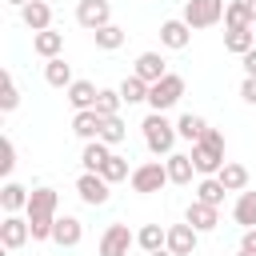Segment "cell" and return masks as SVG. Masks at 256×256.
I'll list each match as a JSON object with an SVG mask.
<instances>
[{"instance_id":"1","label":"cell","mask_w":256,"mask_h":256,"mask_svg":"<svg viewBox=\"0 0 256 256\" xmlns=\"http://www.w3.org/2000/svg\"><path fill=\"white\" fill-rule=\"evenodd\" d=\"M192 164H196L200 176H216V172L224 168V132L208 128V132L192 144Z\"/></svg>"},{"instance_id":"2","label":"cell","mask_w":256,"mask_h":256,"mask_svg":"<svg viewBox=\"0 0 256 256\" xmlns=\"http://www.w3.org/2000/svg\"><path fill=\"white\" fill-rule=\"evenodd\" d=\"M144 144H148V152L152 156H172V148H176V124L172 120H164V112H148L144 116Z\"/></svg>"},{"instance_id":"3","label":"cell","mask_w":256,"mask_h":256,"mask_svg":"<svg viewBox=\"0 0 256 256\" xmlns=\"http://www.w3.org/2000/svg\"><path fill=\"white\" fill-rule=\"evenodd\" d=\"M128 180H132V192H140V196H152V192H160L164 184H172L164 160H144V164H136Z\"/></svg>"},{"instance_id":"4","label":"cell","mask_w":256,"mask_h":256,"mask_svg":"<svg viewBox=\"0 0 256 256\" xmlns=\"http://www.w3.org/2000/svg\"><path fill=\"white\" fill-rule=\"evenodd\" d=\"M224 8H228V0H184V24L188 28H212V24H220L224 20Z\"/></svg>"},{"instance_id":"5","label":"cell","mask_w":256,"mask_h":256,"mask_svg":"<svg viewBox=\"0 0 256 256\" xmlns=\"http://www.w3.org/2000/svg\"><path fill=\"white\" fill-rule=\"evenodd\" d=\"M180 96H184V76H176V72H168L164 80H156L152 88H148V108L152 112H168L172 104H180Z\"/></svg>"},{"instance_id":"6","label":"cell","mask_w":256,"mask_h":256,"mask_svg":"<svg viewBox=\"0 0 256 256\" xmlns=\"http://www.w3.org/2000/svg\"><path fill=\"white\" fill-rule=\"evenodd\" d=\"M108 188H112V184H108L100 172H80V176H76V196H80L88 208H100V204H108V196H112Z\"/></svg>"},{"instance_id":"7","label":"cell","mask_w":256,"mask_h":256,"mask_svg":"<svg viewBox=\"0 0 256 256\" xmlns=\"http://www.w3.org/2000/svg\"><path fill=\"white\" fill-rule=\"evenodd\" d=\"M28 240H32V224H28V216L4 212V220H0V244H4L8 252H16V248H24Z\"/></svg>"},{"instance_id":"8","label":"cell","mask_w":256,"mask_h":256,"mask_svg":"<svg viewBox=\"0 0 256 256\" xmlns=\"http://www.w3.org/2000/svg\"><path fill=\"white\" fill-rule=\"evenodd\" d=\"M76 24L88 28V32L112 24V4L108 0H76Z\"/></svg>"},{"instance_id":"9","label":"cell","mask_w":256,"mask_h":256,"mask_svg":"<svg viewBox=\"0 0 256 256\" xmlns=\"http://www.w3.org/2000/svg\"><path fill=\"white\" fill-rule=\"evenodd\" d=\"M132 244H136V232H128V224H108L100 236V256H128Z\"/></svg>"},{"instance_id":"10","label":"cell","mask_w":256,"mask_h":256,"mask_svg":"<svg viewBox=\"0 0 256 256\" xmlns=\"http://www.w3.org/2000/svg\"><path fill=\"white\" fill-rule=\"evenodd\" d=\"M196 240H200V232H196L188 220L168 228V252H172V256H192V252H196Z\"/></svg>"},{"instance_id":"11","label":"cell","mask_w":256,"mask_h":256,"mask_svg":"<svg viewBox=\"0 0 256 256\" xmlns=\"http://www.w3.org/2000/svg\"><path fill=\"white\" fill-rule=\"evenodd\" d=\"M184 220H188L196 232H212V228L220 224V208H216V204H204V200H192L188 212H184Z\"/></svg>"},{"instance_id":"12","label":"cell","mask_w":256,"mask_h":256,"mask_svg":"<svg viewBox=\"0 0 256 256\" xmlns=\"http://www.w3.org/2000/svg\"><path fill=\"white\" fill-rule=\"evenodd\" d=\"M132 72H136L140 80H148V84H156V80H164V76H168V68H164V56H160V52H140V56H136V64H132Z\"/></svg>"},{"instance_id":"13","label":"cell","mask_w":256,"mask_h":256,"mask_svg":"<svg viewBox=\"0 0 256 256\" xmlns=\"http://www.w3.org/2000/svg\"><path fill=\"white\" fill-rule=\"evenodd\" d=\"M64 96H68V104H72L76 112H84V108H96V96H100V88H96L92 80H72V84L64 88Z\"/></svg>"},{"instance_id":"14","label":"cell","mask_w":256,"mask_h":256,"mask_svg":"<svg viewBox=\"0 0 256 256\" xmlns=\"http://www.w3.org/2000/svg\"><path fill=\"white\" fill-rule=\"evenodd\" d=\"M52 240H56L60 248H76V244L84 240V224H80L76 216H56V228H52Z\"/></svg>"},{"instance_id":"15","label":"cell","mask_w":256,"mask_h":256,"mask_svg":"<svg viewBox=\"0 0 256 256\" xmlns=\"http://www.w3.org/2000/svg\"><path fill=\"white\" fill-rule=\"evenodd\" d=\"M20 20H24V28L44 32V28H52V8H48L44 0H28V4L20 8Z\"/></svg>"},{"instance_id":"16","label":"cell","mask_w":256,"mask_h":256,"mask_svg":"<svg viewBox=\"0 0 256 256\" xmlns=\"http://www.w3.org/2000/svg\"><path fill=\"white\" fill-rule=\"evenodd\" d=\"M188 40H192V28H188L184 20H164V24H160V44H164V48L180 52V48H188Z\"/></svg>"},{"instance_id":"17","label":"cell","mask_w":256,"mask_h":256,"mask_svg":"<svg viewBox=\"0 0 256 256\" xmlns=\"http://www.w3.org/2000/svg\"><path fill=\"white\" fill-rule=\"evenodd\" d=\"M32 52H36V56H44V60L60 56V52H64V32H56V28L32 32Z\"/></svg>"},{"instance_id":"18","label":"cell","mask_w":256,"mask_h":256,"mask_svg":"<svg viewBox=\"0 0 256 256\" xmlns=\"http://www.w3.org/2000/svg\"><path fill=\"white\" fill-rule=\"evenodd\" d=\"M100 128H104V116H100L96 108H84V112L72 116V132H76L80 140H100Z\"/></svg>"},{"instance_id":"19","label":"cell","mask_w":256,"mask_h":256,"mask_svg":"<svg viewBox=\"0 0 256 256\" xmlns=\"http://www.w3.org/2000/svg\"><path fill=\"white\" fill-rule=\"evenodd\" d=\"M56 204H60V192L56 188H32L28 196V216H56Z\"/></svg>"},{"instance_id":"20","label":"cell","mask_w":256,"mask_h":256,"mask_svg":"<svg viewBox=\"0 0 256 256\" xmlns=\"http://www.w3.org/2000/svg\"><path fill=\"white\" fill-rule=\"evenodd\" d=\"M164 164H168V180H172V184H192V172H196L192 152H172Z\"/></svg>"},{"instance_id":"21","label":"cell","mask_w":256,"mask_h":256,"mask_svg":"<svg viewBox=\"0 0 256 256\" xmlns=\"http://www.w3.org/2000/svg\"><path fill=\"white\" fill-rule=\"evenodd\" d=\"M108 156H112V148H108L104 140H84V152H80V164H84V172H100Z\"/></svg>"},{"instance_id":"22","label":"cell","mask_w":256,"mask_h":256,"mask_svg":"<svg viewBox=\"0 0 256 256\" xmlns=\"http://www.w3.org/2000/svg\"><path fill=\"white\" fill-rule=\"evenodd\" d=\"M216 180H220L228 192H244V188H248V168L236 164V160H224V168L216 172Z\"/></svg>"},{"instance_id":"23","label":"cell","mask_w":256,"mask_h":256,"mask_svg":"<svg viewBox=\"0 0 256 256\" xmlns=\"http://www.w3.org/2000/svg\"><path fill=\"white\" fill-rule=\"evenodd\" d=\"M28 196H32V192H28L24 184L8 180V184L0 188V208H4V212H20V208H28Z\"/></svg>"},{"instance_id":"24","label":"cell","mask_w":256,"mask_h":256,"mask_svg":"<svg viewBox=\"0 0 256 256\" xmlns=\"http://www.w3.org/2000/svg\"><path fill=\"white\" fill-rule=\"evenodd\" d=\"M256 20H252V8H248V0H228V8H224V28H252Z\"/></svg>"},{"instance_id":"25","label":"cell","mask_w":256,"mask_h":256,"mask_svg":"<svg viewBox=\"0 0 256 256\" xmlns=\"http://www.w3.org/2000/svg\"><path fill=\"white\" fill-rule=\"evenodd\" d=\"M224 48L236 52V56H244V52L256 48V32H252V28H228V32H224Z\"/></svg>"},{"instance_id":"26","label":"cell","mask_w":256,"mask_h":256,"mask_svg":"<svg viewBox=\"0 0 256 256\" xmlns=\"http://www.w3.org/2000/svg\"><path fill=\"white\" fill-rule=\"evenodd\" d=\"M136 244H140L144 252H160V248H168V228H160V224H144V228L136 232Z\"/></svg>"},{"instance_id":"27","label":"cell","mask_w":256,"mask_h":256,"mask_svg":"<svg viewBox=\"0 0 256 256\" xmlns=\"http://www.w3.org/2000/svg\"><path fill=\"white\" fill-rule=\"evenodd\" d=\"M44 80H48L52 88H68V84H72V68L64 64V56L44 60Z\"/></svg>"},{"instance_id":"28","label":"cell","mask_w":256,"mask_h":256,"mask_svg":"<svg viewBox=\"0 0 256 256\" xmlns=\"http://www.w3.org/2000/svg\"><path fill=\"white\" fill-rule=\"evenodd\" d=\"M176 132H180L188 144H196V140L208 132V120H204V116H196V112H184V116L176 120Z\"/></svg>"},{"instance_id":"29","label":"cell","mask_w":256,"mask_h":256,"mask_svg":"<svg viewBox=\"0 0 256 256\" xmlns=\"http://www.w3.org/2000/svg\"><path fill=\"white\" fill-rule=\"evenodd\" d=\"M232 216H236V224H240V228H256V192H240V196H236Z\"/></svg>"},{"instance_id":"30","label":"cell","mask_w":256,"mask_h":256,"mask_svg":"<svg viewBox=\"0 0 256 256\" xmlns=\"http://www.w3.org/2000/svg\"><path fill=\"white\" fill-rule=\"evenodd\" d=\"M148 88H152V84H148V80H140L136 72L120 80V96H124V104H140V100H148Z\"/></svg>"},{"instance_id":"31","label":"cell","mask_w":256,"mask_h":256,"mask_svg":"<svg viewBox=\"0 0 256 256\" xmlns=\"http://www.w3.org/2000/svg\"><path fill=\"white\" fill-rule=\"evenodd\" d=\"M92 40H96V48H100V52H116V48L124 44V28L104 24V28H96V32H92Z\"/></svg>"},{"instance_id":"32","label":"cell","mask_w":256,"mask_h":256,"mask_svg":"<svg viewBox=\"0 0 256 256\" xmlns=\"http://www.w3.org/2000/svg\"><path fill=\"white\" fill-rule=\"evenodd\" d=\"M224 192H228V188H224V184H220L216 176H204V180L196 184V200H204V204H216V208H220Z\"/></svg>"},{"instance_id":"33","label":"cell","mask_w":256,"mask_h":256,"mask_svg":"<svg viewBox=\"0 0 256 256\" xmlns=\"http://www.w3.org/2000/svg\"><path fill=\"white\" fill-rule=\"evenodd\" d=\"M124 136H128V128H124V120H120V116H104V128H100V140H104L108 148H116V144H124Z\"/></svg>"},{"instance_id":"34","label":"cell","mask_w":256,"mask_h":256,"mask_svg":"<svg viewBox=\"0 0 256 256\" xmlns=\"http://www.w3.org/2000/svg\"><path fill=\"white\" fill-rule=\"evenodd\" d=\"M100 176H104V180H108V184H120V180H128V176H132V172H128V160H124V156H116V152H112V156H108V160H104V168H100Z\"/></svg>"},{"instance_id":"35","label":"cell","mask_w":256,"mask_h":256,"mask_svg":"<svg viewBox=\"0 0 256 256\" xmlns=\"http://www.w3.org/2000/svg\"><path fill=\"white\" fill-rule=\"evenodd\" d=\"M120 104H124L120 88H116V92H112V88H100V96H96V112H100V116H120Z\"/></svg>"},{"instance_id":"36","label":"cell","mask_w":256,"mask_h":256,"mask_svg":"<svg viewBox=\"0 0 256 256\" xmlns=\"http://www.w3.org/2000/svg\"><path fill=\"white\" fill-rule=\"evenodd\" d=\"M20 104V88H16V76L4 72V92H0V112H12Z\"/></svg>"},{"instance_id":"37","label":"cell","mask_w":256,"mask_h":256,"mask_svg":"<svg viewBox=\"0 0 256 256\" xmlns=\"http://www.w3.org/2000/svg\"><path fill=\"white\" fill-rule=\"evenodd\" d=\"M28 224H32V240H52L56 216H28Z\"/></svg>"},{"instance_id":"38","label":"cell","mask_w":256,"mask_h":256,"mask_svg":"<svg viewBox=\"0 0 256 256\" xmlns=\"http://www.w3.org/2000/svg\"><path fill=\"white\" fill-rule=\"evenodd\" d=\"M16 168V144H12V136H4V160H0V172L8 176Z\"/></svg>"},{"instance_id":"39","label":"cell","mask_w":256,"mask_h":256,"mask_svg":"<svg viewBox=\"0 0 256 256\" xmlns=\"http://www.w3.org/2000/svg\"><path fill=\"white\" fill-rule=\"evenodd\" d=\"M240 96H244V104H256V76H244V84H240Z\"/></svg>"},{"instance_id":"40","label":"cell","mask_w":256,"mask_h":256,"mask_svg":"<svg viewBox=\"0 0 256 256\" xmlns=\"http://www.w3.org/2000/svg\"><path fill=\"white\" fill-rule=\"evenodd\" d=\"M240 252H256V228H244V236H240Z\"/></svg>"},{"instance_id":"41","label":"cell","mask_w":256,"mask_h":256,"mask_svg":"<svg viewBox=\"0 0 256 256\" xmlns=\"http://www.w3.org/2000/svg\"><path fill=\"white\" fill-rule=\"evenodd\" d=\"M240 60H244V72H248V76H256V48H252V52H244Z\"/></svg>"},{"instance_id":"42","label":"cell","mask_w":256,"mask_h":256,"mask_svg":"<svg viewBox=\"0 0 256 256\" xmlns=\"http://www.w3.org/2000/svg\"><path fill=\"white\" fill-rule=\"evenodd\" d=\"M148 256H172V252H168V248H160V252H148Z\"/></svg>"},{"instance_id":"43","label":"cell","mask_w":256,"mask_h":256,"mask_svg":"<svg viewBox=\"0 0 256 256\" xmlns=\"http://www.w3.org/2000/svg\"><path fill=\"white\" fill-rule=\"evenodd\" d=\"M8 4H16V8H24V4H28V0H8Z\"/></svg>"},{"instance_id":"44","label":"cell","mask_w":256,"mask_h":256,"mask_svg":"<svg viewBox=\"0 0 256 256\" xmlns=\"http://www.w3.org/2000/svg\"><path fill=\"white\" fill-rule=\"evenodd\" d=\"M248 8H252V20H256V0H248Z\"/></svg>"},{"instance_id":"45","label":"cell","mask_w":256,"mask_h":256,"mask_svg":"<svg viewBox=\"0 0 256 256\" xmlns=\"http://www.w3.org/2000/svg\"><path fill=\"white\" fill-rule=\"evenodd\" d=\"M240 256H256V252H240Z\"/></svg>"}]
</instances>
